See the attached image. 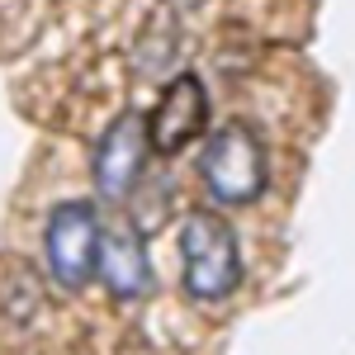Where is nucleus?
<instances>
[{
  "label": "nucleus",
  "instance_id": "obj_5",
  "mask_svg": "<svg viewBox=\"0 0 355 355\" xmlns=\"http://www.w3.org/2000/svg\"><path fill=\"white\" fill-rule=\"evenodd\" d=\"M209 128V90L194 71L171 76L157 105L147 114V137H152V157H180L194 137Z\"/></svg>",
  "mask_w": 355,
  "mask_h": 355
},
{
  "label": "nucleus",
  "instance_id": "obj_3",
  "mask_svg": "<svg viewBox=\"0 0 355 355\" xmlns=\"http://www.w3.org/2000/svg\"><path fill=\"white\" fill-rule=\"evenodd\" d=\"M100 214L85 199H67L48 214L43 246H48V275L62 289H85L95 279V251H100Z\"/></svg>",
  "mask_w": 355,
  "mask_h": 355
},
{
  "label": "nucleus",
  "instance_id": "obj_1",
  "mask_svg": "<svg viewBox=\"0 0 355 355\" xmlns=\"http://www.w3.org/2000/svg\"><path fill=\"white\" fill-rule=\"evenodd\" d=\"M199 180L227 209L256 204L270 185V162H266V137L256 133L246 119H232L209 133L199 152Z\"/></svg>",
  "mask_w": 355,
  "mask_h": 355
},
{
  "label": "nucleus",
  "instance_id": "obj_4",
  "mask_svg": "<svg viewBox=\"0 0 355 355\" xmlns=\"http://www.w3.org/2000/svg\"><path fill=\"white\" fill-rule=\"evenodd\" d=\"M152 162V137H147V114L123 110L114 119L100 147H95V190L110 204H123L133 185L142 180V171Z\"/></svg>",
  "mask_w": 355,
  "mask_h": 355
},
{
  "label": "nucleus",
  "instance_id": "obj_2",
  "mask_svg": "<svg viewBox=\"0 0 355 355\" xmlns=\"http://www.w3.org/2000/svg\"><path fill=\"white\" fill-rule=\"evenodd\" d=\"M180 279L199 303H223L242 284V246L232 223L214 209H194L180 223Z\"/></svg>",
  "mask_w": 355,
  "mask_h": 355
},
{
  "label": "nucleus",
  "instance_id": "obj_6",
  "mask_svg": "<svg viewBox=\"0 0 355 355\" xmlns=\"http://www.w3.org/2000/svg\"><path fill=\"white\" fill-rule=\"evenodd\" d=\"M95 279L114 299H142L152 289V256L147 237L133 218H119L114 227H100V251H95Z\"/></svg>",
  "mask_w": 355,
  "mask_h": 355
}]
</instances>
